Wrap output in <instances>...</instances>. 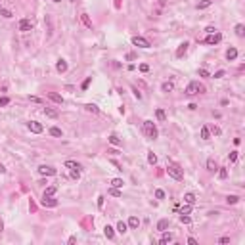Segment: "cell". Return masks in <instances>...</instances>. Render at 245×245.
I'll return each mask as SVG.
<instances>
[{
	"instance_id": "2e32d148",
	"label": "cell",
	"mask_w": 245,
	"mask_h": 245,
	"mask_svg": "<svg viewBox=\"0 0 245 245\" xmlns=\"http://www.w3.org/2000/svg\"><path fill=\"white\" fill-rule=\"evenodd\" d=\"M167 228H169V220H167V218H163V220L157 222V230H159V232H165Z\"/></svg>"
},
{
	"instance_id": "836d02e7",
	"label": "cell",
	"mask_w": 245,
	"mask_h": 245,
	"mask_svg": "<svg viewBox=\"0 0 245 245\" xmlns=\"http://www.w3.org/2000/svg\"><path fill=\"white\" fill-rule=\"evenodd\" d=\"M65 167H67V169H81V165L75 163V161H65Z\"/></svg>"
},
{
	"instance_id": "484cf974",
	"label": "cell",
	"mask_w": 245,
	"mask_h": 245,
	"mask_svg": "<svg viewBox=\"0 0 245 245\" xmlns=\"http://www.w3.org/2000/svg\"><path fill=\"white\" fill-rule=\"evenodd\" d=\"M172 241V234H163L161 237V245H167V243H171Z\"/></svg>"
},
{
	"instance_id": "db71d44e",
	"label": "cell",
	"mask_w": 245,
	"mask_h": 245,
	"mask_svg": "<svg viewBox=\"0 0 245 245\" xmlns=\"http://www.w3.org/2000/svg\"><path fill=\"white\" fill-rule=\"evenodd\" d=\"M31 102H35V103H40V98H37V96H31Z\"/></svg>"
},
{
	"instance_id": "7bdbcfd3",
	"label": "cell",
	"mask_w": 245,
	"mask_h": 245,
	"mask_svg": "<svg viewBox=\"0 0 245 245\" xmlns=\"http://www.w3.org/2000/svg\"><path fill=\"white\" fill-rule=\"evenodd\" d=\"M199 77H205V79H209L211 75H209V71H207V69H199Z\"/></svg>"
},
{
	"instance_id": "681fc988",
	"label": "cell",
	"mask_w": 245,
	"mask_h": 245,
	"mask_svg": "<svg viewBox=\"0 0 245 245\" xmlns=\"http://www.w3.org/2000/svg\"><path fill=\"white\" fill-rule=\"evenodd\" d=\"M98 207H100V209L103 207V197H102V195H100V197H98Z\"/></svg>"
},
{
	"instance_id": "7c38bea8",
	"label": "cell",
	"mask_w": 245,
	"mask_h": 245,
	"mask_svg": "<svg viewBox=\"0 0 245 245\" xmlns=\"http://www.w3.org/2000/svg\"><path fill=\"white\" fill-rule=\"evenodd\" d=\"M48 98H50L52 102H56V103H63V98H61L60 94H56V92H48Z\"/></svg>"
},
{
	"instance_id": "52a82bcc",
	"label": "cell",
	"mask_w": 245,
	"mask_h": 245,
	"mask_svg": "<svg viewBox=\"0 0 245 245\" xmlns=\"http://www.w3.org/2000/svg\"><path fill=\"white\" fill-rule=\"evenodd\" d=\"M38 172H40L42 176H54L58 171H56L54 167H46V165H42V167H38Z\"/></svg>"
},
{
	"instance_id": "4dcf8cb0",
	"label": "cell",
	"mask_w": 245,
	"mask_h": 245,
	"mask_svg": "<svg viewBox=\"0 0 245 245\" xmlns=\"http://www.w3.org/2000/svg\"><path fill=\"white\" fill-rule=\"evenodd\" d=\"M236 35H237V37H243V35H245V27H243V25H236Z\"/></svg>"
},
{
	"instance_id": "30bf717a",
	"label": "cell",
	"mask_w": 245,
	"mask_h": 245,
	"mask_svg": "<svg viewBox=\"0 0 245 245\" xmlns=\"http://www.w3.org/2000/svg\"><path fill=\"white\" fill-rule=\"evenodd\" d=\"M56 69L60 71V73H65V71H67V61H65V60H58V63H56Z\"/></svg>"
},
{
	"instance_id": "d4e9b609",
	"label": "cell",
	"mask_w": 245,
	"mask_h": 245,
	"mask_svg": "<svg viewBox=\"0 0 245 245\" xmlns=\"http://www.w3.org/2000/svg\"><path fill=\"white\" fill-rule=\"evenodd\" d=\"M109 195H113V197H121V188L111 186V188H109Z\"/></svg>"
},
{
	"instance_id": "9a60e30c",
	"label": "cell",
	"mask_w": 245,
	"mask_h": 245,
	"mask_svg": "<svg viewBox=\"0 0 245 245\" xmlns=\"http://www.w3.org/2000/svg\"><path fill=\"white\" fill-rule=\"evenodd\" d=\"M103 234H105V237H107V239H113V236H115V230H113V228H111L109 224H107V226L103 228Z\"/></svg>"
},
{
	"instance_id": "e0dca14e",
	"label": "cell",
	"mask_w": 245,
	"mask_h": 245,
	"mask_svg": "<svg viewBox=\"0 0 245 245\" xmlns=\"http://www.w3.org/2000/svg\"><path fill=\"white\" fill-rule=\"evenodd\" d=\"M174 90V84L172 83H163L161 84V92H172Z\"/></svg>"
},
{
	"instance_id": "5bb4252c",
	"label": "cell",
	"mask_w": 245,
	"mask_h": 245,
	"mask_svg": "<svg viewBox=\"0 0 245 245\" xmlns=\"http://www.w3.org/2000/svg\"><path fill=\"white\" fill-rule=\"evenodd\" d=\"M44 115H46V117H52V119H58V115H60V113H58L56 109H50V107H44Z\"/></svg>"
},
{
	"instance_id": "b9f144b4",
	"label": "cell",
	"mask_w": 245,
	"mask_h": 245,
	"mask_svg": "<svg viewBox=\"0 0 245 245\" xmlns=\"http://www.w3.org/2000/svg\"><path fill=\"white\" fill-rule=\"evenodd\" d=\"M8 103H10V98H0V107H6V105H8Z\"/></svg>"
},
{
	"instance_id": "ac0fdd59",
	"label": "cell",
	"mask_w": 245,
	"mask_h": 245,
	"mask_svg": "<svg viewBox=\"0 0 245 245\" xmlns=\"http://www.w3.org/2000/svg\"><path fill=\"white\" fill-rule=\"evenodd\" d=\"M81 21H83V23L86 25L88 29H92V21H90V17H88V14H81Z\"/></svg>"
},
{
	"instance_id": "7402d4cb",
	"label": "cell",
	"mask_w": 245,
	"mask_h": 245,
	"mask_svg": "<svg viewBox=\"0 0 245 245\" xmlns=\"http://www.w3.org/2000/svg\"><path fill=\"white\" fill-rule=\"evenodd\" d=\"M213 4V0H201L197 4V10H205V8H209V6Z\"/></svg>"
},
{
	"instance_id": "9f6ffc18",
	"label": "cell",
	"mask_w": 245,
	"mask_h": 245,
	"mask_svg": "<svg viewBox=\"0 0 245 245\" xmlns=\"http://www.w3.org/2000/svg\"><path fill=\"white\" fill-rule=\"evenodd\" d=\"M213 132L218 136V134H220V128H218V126H213Z\"/></svg>"
},
{
	"instance_id": "8fae6325",
	"label": "cell",
	"mask_w": 245,
	"mask_h": 245,
	"mask_svg": "<svg viewBox=\"0 0 245 245\" xmlns=\"http://www.w3.org/2000/svg\"><path fill=\"white\" fill-rule=\"evenodd\" d=\"M186 50H188V42H182L180 46H178V50H176V58H182V56L186 54Z\"/></svg>"
},
{
	"instance_id": "f35d334b",
	"label": "cell",
	"mask_w": 245,
	"mask_h": 245,
	"mask_svg": "<svg viewBox=\"0 0 245 245\" xmlns=\"http://www.w3.org/2000/svg\"><path fill=\"white\" fill-rule=\"evenodd\" d=\"M155 115H157V119H159V121H165V117H167L163 109H157V111H155Z\"/></svg>"
},
{
	"instance_id": "83f0119b",
	"label": "cell",
	"mask_w": 245,
	"mask_h": 245,
	"mask_svg": "<svg viewBox=\"0 0 245 245\" xmlns=\"http://www.w3.org/2000/svg\"><path fill=\"white\" fill-rule=\"evenodd\" d=\"M0 15H2V17H6V19H10L14 14H12L10 10H6V8H0Z\"/></svg>"
},
{
	"instance_id": "d590c367",
	"label": "cell",
	"mask_w": 245,
	"mask_h": 245,
	"mask_svg": "<svg viewBox=\"0 0 245 245\" xmlns=\"http://www.w3.org/2000/svg\"><path fill=\"white\" fill-rule=\"evenodd\" d=\"M109 142H111V144H113V146H121V140H119V138H117V136H115V134H111V136H109Z\"/></svg>"
},
{
	"instance_id": "91938a15",
	"label": "cell",
	"mask_w": 245,
	"mask_h": 245,
	"mask_svg": "<svg viewBox=\"0 0 245 245\" xmlns=\"http://www.w3.org/2000/svg\"><path fill=\"white\" fill-rule=\"evenodd\" d=\"M71 2H75V0H71Z\"/></svg>"
},
{
	"instance_id": "f1b7e54d",
	"label": "cell",
	"mask_w": 245,
	"mask_h": 245,
	"mask_svg": "<svg viewBox=\"0 0 245 245\" xmlns=\"http://www.w3.org/2000/svg\"><path fill=\"white\" fill-rule=\"evenodd\" d=\"M50 134L56 136V138H61V130L58 128V126H52V128H50Z\"/></svg>"
},
{
	"instance_id": "603a6c76",
	"label": "cell",
	"mask_w": 245,
	"mask_h": 245,
	"mask_svg": "<svg viewBox=\"0 0 245 245\" xmlns=\"http://www.w3.org/2000/svg\"><path fill=\"white\" fill-rule=\"evenodd\" d=\"M207 169H209L211 172H214V171L218 169V167H217V163H214V159H207Z\"/></svg>"
},
{
	"instance_id": "7a4b0ae2",
	"label": "cell",
	"mask_w": 245,
	"mask_h": 245,
	"mask_svg": "<svg viewBox=\"0 0 245 245\" xmlns=\"http://www.w3.org/2000/svg\"><path fill=\"white\" fill-rule=\"evenodd\" d=\"M144 134L148 136L149 140L157 138V126L153 125V121H144Z\"/></svg>"
},
{
	"instance_id": "f546056e",
	"label": "cell",
	"mask_w": 245,
	"mask_h": 245,
	"mask_svg": "<svg viewBox=\"0 0 245 245\" xmlns=\"http://www.w3.org/2000/svg\"><path fill=\"white\" fill-rule=\"evenodd\" d=\"M226 201H228V205H236L237 201H239V197H237V195H228Z\"/></svg>"
},
{
	"instance_id": "cb8c5ba5",
	"label": "cell",
	"mask_w": 245,
	"mask_h": 245,
	"mask_svg": "<svg viewBox=\"0 0 245 245\" xmlns=\"http://www.w3.org/2000/svg\"><path fill=\"white\" fill-rule=\"evenodd\" d=\"M201 138H203V140L211 138V130H209V126H203V128H201Z\"/></svg>"
},
{
	"instance_id": "8992f818",
	"label": "cell",
	"mask_w": 245,
	"mask_h": 245,
	"mask_svg": "<svg viewBox=\"0 0 245 245\" xmlns=\"http://www.w3.org/2000/svg\"><path fill=\"white\" fill-rule=\"evenodd\" d=\"M132 44L138 48H149V40L148 38H144V37H134L132 38Z\"/></svg>"
},
{
	"instance_id": "bcb514c9",
	"label": "cell",
	"mask_w": 245,
	"mask_h": 245,
	"mask_svg": "<svg viewBox=\"0 0 245 245\" xmlns=\"http://www.w3.org/2000/svg\"><path fill=\"white\" fill-rule=\"evenodd\" d=\"M140 71H142V73H148V71H149V65L148 63H142V65H140Z\"/></svg>"
},
{
	"instance_id": "7dc6e473",
	"label": "cell",
	"mask_w": 245,
	"mask_h": 245,
	"mask_svg": "<svg viewBox=\"0 0 245 245\" xmlns=\"http://www.w3.org/2000/svg\"><path fill=\"white\" fill-rule=\"evenodd\" d=\"M90 83H92V79L88 77V79H86V81H84V83H83V90H86V88L90 86Z\"/></svg>"
},
{
	"instance_id": "277c9868",
	"label": "cell",
	"mask_w": 245,
	"mask_h": 245,
	"mask_svg": "<svg viewBox=\"0 0 245 245\" xmlns=\"http://www.w3.org/2000/svg\"><path fill=\"white\" fill-rule=\"evenodd\" d=\"M220 40H222V35H220V33H211V35H209L203 42H205V44H209V46H214V44H218Z\"/></svg>"
},
{
	"instance_id": "9c48e42d",
	"label": "cell",
	"mask_w": 245,
	"mask_h": 245,
	"mask_svg": "<svg viewBox=\"0 0 245 245\" xmlns=\"http://www.w3.org/2000/svg\"><path fill=\"white\" fill-rule=\"evenodd\" d=\"M31 29H33V21H31V19H21V21H19V31L27 33V31H31Z\"/></svg>"
},
{
	"instance_id": "3957f363",
	"label": "cell",
	"mask_w": 245,
	"mask_h": 245,
	"mask_svg": "<svg viewBox=\"0 0 245 245\" xmlns=\"http://www.w3.org/2000/svg\"><path fill=\"white\" fill-rule=\"evenodd\" d=\"M199 92H205V86H203V84L190 83L188 86H186V94H188V96H195V94H199Z\"/></svg>"
},
{
	"instance_id": "d6986e66",
	"label": "cell",
	"mask_w": 245,
	"mask_h": 245,
	"mask_svg": "<svg viewBox=\"0 0 245 245\" xmlns=\"http://www.w3.org/2000/svg\"><path fill=\"white\" fill-rule=\"evenodd\" d=\"M184 201H186L188 205H194V203H195V195L192 194V192H188V194L184 195Z\"/></svg>"
},
{
	"instance_id": "5b68a950",
	"label": "cell",
	"mask_w": 245,
	"mask_h": 245,
	"mask_svg": "<svg viewBox=\"0 0 245 245\" xmlns=\"http://www.w3.org/2000/svg\"><path fill=\"white\" fill-rule=\"evenodd\" d=\"M40 205L42 207H58V199H54L52 195H44L42 201H40Z\"/></svg>"
},
{
	"instance_id": "4fadbf2b",
	"label": "cell",
	"mask_w": 245,
	"mask_h": 245,
	"mask_svg": "<svg viewBox=\"0 0 245 245\" xmlns=\"http://www.w3.org/2000/svg\"><path fill=\"white\" fill-rule=\"evenodd\" d=\"M236 58H237V50H236V48H230V50L226 52V60L228 61H234Z\"/></svg>"
},
{
	"instance_id": "f6af8a7d",
	"label": "cell",
	"mask_w": 245,
	"mask_h": 245,
	"mask_svg": "<svg viewBox=\"0 0 245 245\" xmlns=\"http://www.w3.org/2000/svg\"><path fill=\"white\" fill-rule=\"evenodd\" d=\"M155 197H157V199H165V192H163V190H157V192H155Z\"/></svg>"
},
{
	"instance_id": "ab89813d",
	"label": "cell",
	"mask_w": 245,
	"mask_h": 245,
	"mask_svg": "<svg viewBox=\"0 0 245 245\" xmlns=\"http://www.w3.org/2000/svg\"><path fill=\"white\" fill-rule=\"evenodd\" d=\"M71 178H75V180H79V178H81V171H79V169H73V172H71Z\"/></svg>"
},
{
	"instance_id": "ba28073f",
	"label": "cell",
	"mask_w": 245,
	"mask_h": 245,
	"mask_svg": "<svg viewBox=\"0 0 245 245\" xmlns=\"http://www.w3.org/2000/svg\"><path fill=\"white\" fill-rule=\"evenodd\" d=\"M29 130H31V132H35V134H40L44 128H42V125L38 123V121H31V123H29Z\"/></svg>"
},
{
	"instance_id": "44dd1931",
	"label": "cell",
	"mask_w": 245,
	"mask_h": 245,
	"mask_svg": "<svg viewBox=\"0 0 245 245\" xmlns=\"http://www.w3.org/2000/svg\"><path fill=\"white\" fill-rule=\"evenodd\" d=\"M84 109L90 111V113H100V107L94 105V103H86V105H84Z\"/></svg>"
},
{
	"instance_id": "816d5d0a",
	"label": "cell",
	"mask_w": 245,
	"mask_h": 245,
	"mask_svg": "<svg viewBox=\"0 0 245 245\" xmlns=\"http://www.w3.org/2000/svg\"><path fill=\"white\" fill-rule=\"evenodd\" d=\"M132 92H134V96H136V98H138V100H140V98H142V94H140V92H138V88H132Z\"/></svg>"
},
{
	"instance_id": "f5cc1de1",
	"label": "cell",
	"mask_w": 245,
	"mask_h": 245,
	"mask_svg": "<svg viewBox=\"0 0 245 245\" xmlns=\"http://www.w3.org/2000/svg\"><path fill=\"white\" fill-rule=\"evenodd\" d=\"M188 243H190V245H197V239H194V237H188Z\"/></svg>"
},
{
	"instance_id": "e575fe53",
	"label": "cell",
	"mask_w": 245,
	"mask_h": 245,
	"mask_svg": "<svg viewBox=\"0 0 245 245\" xmlns=\"http://www.w3.org/2000/svg\"><path fill=\"white\" fill-rule=\"evenodd\" d=\"M56 192H58V188H56V186H48L46 192H44V195H54Z\"/></svg>"
},
{
	"instance_id": "4316f807",
	"label": "cell",
	"mask_w": 245,
	"mask_h": 245,
	"mask_svg": "<svg viewBox=\"0 0 245 245\" xmlns=\"http://www.w3.org/2000/svg\"><path fill=\"white\" fill-rule=\"evenodd\" d=\"M126 228H128V224H125L123 220H121L119 224H117V232H119V234H125V232H126Z\"/></svg>"
},
{
	"instance_id": "d6a6232c",
	"label": "cell",
	"mask_w": 245,
	"mask_h": 245,
	"mask_svg": "<svg viewBox=\"0 0 245 245\" xmlns=\"http://www.w3.org/2000/svg\"><path fill=\"white\" fill-rule=\"evenodd\" d=\"M123 184H125V182L121 180V178H113V180H111V186H115V188H123Z\"/></svg>"
},
{
	"instance_id": "ee69618b",
	"label": "cell",
	"mask_w": 245,
	"mask_h": 245,
	"mask_svg": "<svg viewBox=\"0 0 245 245\" xmlns=\"http://www.w3.org/2000/svg\"><path fill=\"white\" fill-rule=\"evenodd\" d=\"M237 161V151H232L230 153V163H236Z\"/></svg>"
},
{
	"instance_id": "ffe728a7",
	"label": "cell",
	"mask_w": 245,
	"mask_h": 245,
	"mask_svg": "<svg viewBox=\"0 0 245 245\" xmlns=\"http://www.w3.org/2000/svg\"><path fill=\"white\" fill-rule=\"evenodd\" d=\"M128 226L130 228H138L140 226V218L138 217H130L128 218Z\"/></svg>"
},
{
	"instance_id": "6f0895ef",
	"label": "cell",
	"mask_w": 245,
	"mask_h": 245,
	"mask_svg": "<svg viewBox=\"0 0 245 245\" xmlns=\"http://www.w3.org/2000/svg\"><path fill=\"white\" fill-rule=\"evenodd\" d=\"M2 228H4V224H2V220H0V230H2Z\"/></svg>"
},
{
	"instance_id": "8d00e7d4",
	"label": "cell",
	"mask_w": 245,
	"mask_h": 245,
	"mask_svg": "<svg viewBox=\"0 0 245 245\" xmlns=\"http://www.w3.org/2000/svg\"><path fill=\"white\" fill-rule=\"evenodd\" d=\"M218 178H220V180L228 178V171H226V169H220V171H218Z\"/></svg>"
},
{
	"instance_id": "11a10c76",
	"label": "cell",
	"mask_w": 245,
	"mask_h": 245,
	"mask_svg": "<svg viewBox=\"0 0 245 245\" xmlns=\"http://www.w3.org/2000/svg\"><path fill=\"white\" fill-rule=\"evenodd\" d=\"M205 31H207L209 35H211V33H217V29H214V27H207V29H205Z\"/></svg>"
},
{
	"instance_id": "1f68e13d",
	"label": "cell",
	"mask_w": 245,
	"mask_h": 245,
	"mask_svg": "<svg viewBox=\"0 0 245 245\" xmlns=\"http://www.w3.org/2000/svg\"><path fill=\"white\" fill-rule=\"evenodd\" d=\"M148 161H149V165H155V163H157V157H155V153H153V151L148 153Z\"/></svg>"
},
{
	"instance_id": "680465c9",
	"label": "cell",
	"mask_w": 245,
	"mask_h": 245,
	"mask_svg": "<svg viewBox=\"0 0 245 245\" xmlns=\"http://www.w3.org/2000/svg\"><path fill=\"white\" fill-rule=\"evenodd\" d=\"M54 2H61V0H54Z\"/></svg>"
},
{
	"instance_id": "60d3db41",
	"label": "cell",
	"mask_w": 245,
	"mask_h": 245,
	"mask_svg": "<svg viewBox=\"0 0 245 245\" xmlns=\"http://www.w3.org/2000/svg\"><path fill=\"white\" fill-rule=\"evenodd\" d=\"M180 222H182V224H190V222H192V218L188 217V214H182V217H180Z\"/></svg>"
},
{
	"instance_id": "f907efd6",
	"label": "cell",
	"mask_w": 245,
	"mask_h": 245,
	"mask_svg": "<svg viewBox=\"0 0 245 245\" xmlns=\"http://www.w3.org/2000/svg\"><path fill=\"white\" fill-rule=\"evenodd\" d=\"M218 243H230V237H220V239H218Z\"/></svg>"
},
{
	"instance_id": "c3c4849f",
	"label": "cell",
	"mask_w": 245,
	"mask_h": 245,
	"mask_svg": "<svg viewBox=\"0 0 245 245\" xmlns=\"http://www.w3.org/2000/svg\"><path fill=\"white\" fill-rule=\"evenodd\" d=\"M222 77H224V71H217V73H214V79H222Z\"/></svg>"
},
{
	"instance_id": "6da1fadb",
	"label": "cell",
	"mask_w": 245,
	"mask_h": 245,
	"mask_svg": "<svg viewBox=\"0 0 245 245\" xmlns=\"http://www.w3.org/2000/svg\"><path fill=\"white\" fill-rule=\"evenodd\" d=\"M167 172H169V176H172L174 180H182V178H184L182 167L176 165V163H169V165H167Z\"/></svg>"
},
{
	"instance_id": "74e56055",
	"label": "cell",
	"mask_w": 245,
	"mask_h": 245,
	"mask_svg": "<svg viewBox=\"0 0 245 245\" xmlns=\"http://www.w3.org/2000/svg\"><path fill=\"white\" fill-rule=\"evenodd\" d=\"M192 213V205H186V207L180 209V214H190Z\"/></svg>"
}]
</instances>
